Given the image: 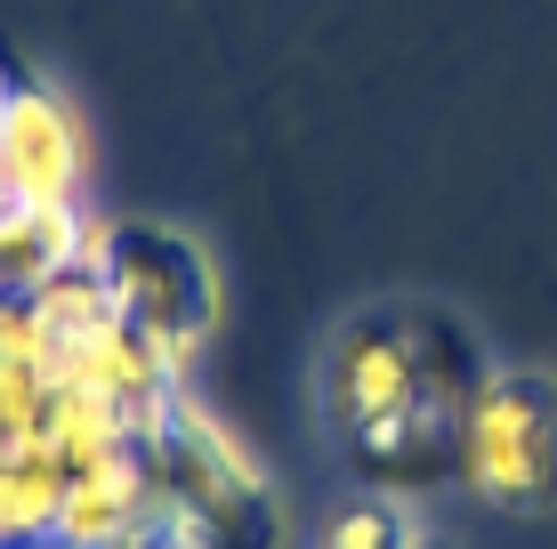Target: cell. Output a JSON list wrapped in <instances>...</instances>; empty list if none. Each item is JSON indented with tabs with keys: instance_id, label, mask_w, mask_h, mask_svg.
Returning <instances> with one entry per match:
<instances>
[{
	"instance_id": "obj_1",
	"label": "cell",
	"mask_w": 557,
	"mask_h": 549,
	"mask_svg": "<svg viewBox=\"0 0 557 549\" xmlns=\"http://www.w3.org/2000/svg\"><path fill=\"white\" fill-rule=\"evenodd\" d=\"M493 380L485 339L436 299H380L332 332L315 372L323 428L348 452L363 494L429 501L460 485V421Z\"/></svg>"
},
{
	"instance_id": "obj_2",
	"label": "cell",
	"mask_w": 557,
	"mask_h": 549,
	"mask_svg": "<svg viewBox=\"0 0 557 549\" xmlns=\"http://www.w3.org/2000/svg\"><path fill=\"white\" fill-rule=\"evenodd\" d=\"M138 461L153 477L178 549H283V494L267 461L195 388H170L138 412Z\"/></svg>"
},
{
	"instance_id": "obj_3",
	"label": "cell",
	"mask_w": 557,
	"mask_h": 549,
	"mask_svg": "<svg viewBox=\"0 0 557 549\" xmlns=\"http://www.w3.org/2000/svg\"><path fill=\"white\" fill-rule=\"evenodd\" d=\"M460 494H476L502 517L557 509V372L493 364L460 421Z\"/></svg>"
},
{
	"instance_id": "obj_4",
	"label": "cell",
	"mask_w": 557,
	"mask_h": 549,
	"mask_svg": "<svg viewBox=\"0 0 557 549\" xmlns=\"http://www.w3.org/2000/svg\"><path fill=\"white\" fill-rule=\"evenodd\" d=\"M89 267H98V283L113 291V308L195 380V355L210 348V332H219V275H210V259L178 226H146V219L106 226L98 219Z\"/></svg>"
},
{
	"instance_id": "obj_5",
	"label": "cell",
	"mask_w": 557,
	"mask_h": 549,
	"mask_svg": "<svg viewBox=\"0 0 557 549\" xmlns=\"http://www.w3.org/2000/svg\"><path fill=\"white\" fill-rule=\"evenodd\" d=\"M89 178V129L65 89L9 73L0 98V202H82Z\"/></svg>"
},
{
	"instance_id": "obj_6",
	"label": "cell",
	"mask_w": 557,
	"mask_h": 549,
	"mask_svg": "<svg viewBox=\"0 0 557 549\" xmlns=\"http://www.w3.org/2000/svg\"><path fill=\"white\" fill-rule=\"evenodd\" d=\"M98 219L82 202H0V299H33L65 267H89Z\"/></svg>"
},
{
	"instance_id": "obj_7",
	"label": "cell",
	"mask_w": 557,
	"mask_h": 549,
	"mask_svg": "<svg viewBox=\"0 0 557 549\" xmlns=\"http://www.w3.org/2000/svg\"><path fill=\"white\" fill-rule=\"evenodd\" d=\"M65 509V461L49 445L0 452V549H49Z\"/></svg>"
},
{
	"instance_id": "obj_8",
	"label": "cell",
	"mask_w": 557,
	"mask_h": 549,
	"mask_svg": "<svg viewBox=\"0 0 557 549\" xmlns=\"http://www.w3.org/2000/svg\"><path fill=\"white\" fill-rule=\"evenodd\" d=\"M420 549H436V541H420Z\"/></svg>"
}]
</instances>
